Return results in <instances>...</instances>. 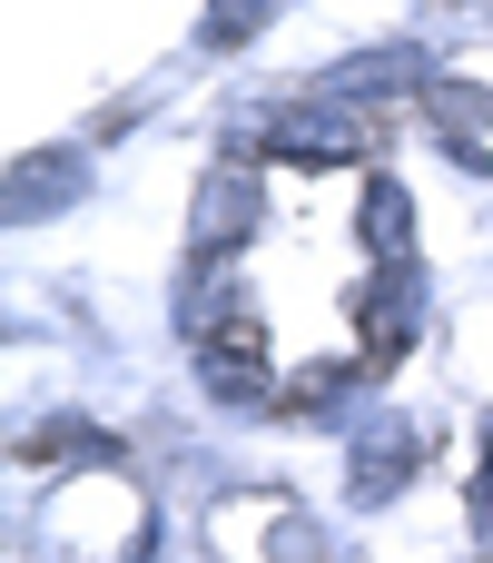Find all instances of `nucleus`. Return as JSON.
Segmentation results:
<instances>
[{
    "mask_svg": "<svg viewBox=\"0 0 493 563\" xmlns=\"http://www.w3.org/2000/svg\"><path fill=\"white\" fill-rule=\"evenodd\" d=\"M366 139H376V119H366V99H306L296 119H277V158H306V168H336V158H366Z\"/></svg>",
    "mask_w": 493,
    "mask_h": 563,
    "instance_id": "nucleus-1",
    "label": "nucleus"
},
{
    "mask_svg": "<svg viewBox=\"0 0 493 563\" xmlns=\"http://www.w3.org/2000/svg\"><path fill=\"white\" fill-rule=\"evenodd\" d=\"M247 228H257V178H247V168H217V178L198 188V257L217 267V247L247 238Z\"/></svg>",
    "mask_w": 493,
    "mask_h": 563,
    "instance_id": "nucleus-2",
    "label": "nucleus"
},
{
    "mask_svg": "<svg viewBox=\"0 0 493 563\" xmlns=\"http://www.w3.org/2000/svg\"><path fill=\"white\" fill-rule=\"evenodd\" d=\"M415 455H425V445H415V426H405V416L366 426V435H356V495H366V505H385V495L415 475Z\"/></svg>",
    "mask_w": 493,
    "mask_h": 563,
    "instance_id": "nucleus-3",
    "label": "nucleus"
},
{
    "mask_svg": "<svg viewBox=\"0 0 493 563\" xmlns=\"http://www.w3.org/2000/svg\"><path fill=\"white\" fill-rule=\"evenodd\" d=\"M208 396H217V406H267L277 386H267V366H257V356H237V346H208Z\"/></svg>",
    "mask_w": 493,
    "mask_h": 563,
    "instance_id": "nucleus-4",
    "label": "nucleus"
},
{
    "mask_svg": "<svg viewBox=\"0 0 493 563\" xmlns=\"http://www.w3.org/2000/svg\"><path fill=\"white\" fill-rule=\"evenodd\" d=\"M49 198H79V158H30L20 188H10V218H40Z\"/></svg>",
    "mask_w": 493,
    "mask_h": 563,
    "instance_id": "nucleus-5",
    "label": "nucleus"
},
{
    "mask_svg": "<svg viewBox=\"0 0 493 563\" xmlns=\"http://www.w3.org/2000/svg\"><path fill=\"white\" fill-rule=\"evenodd\" d=\"M257 20H267V10H257V0H237V10H208V30H198V40H208V49H227V40H247Z\"/></svg>",
    "mask_w": 493,
    "mask_h": 563,
    "instance_id": "nucleus-6",
    "label": "nucleus"
},
{
    "mask_svg": "<svg viewBox=\"0 0 493 563\" xmlns=\"http://www.w3.org/2000/svg\"><path fill=\"white\" fill-rule=\"evenodd\" d=\"M277 563H326V534L316 525H277Z\"/></svg>",
    "mask_w": 493,
    "mask_h": 563,
    "instance_id": "nucleus-7",
    "label": "nucleus"
}]
</instances>
